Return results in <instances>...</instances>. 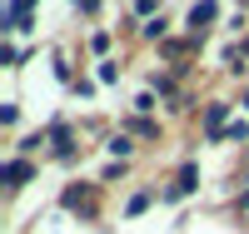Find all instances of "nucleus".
Wrapping results in <instances>:
<instances>
[{
	"label": "nucleus",
	"instance_id": "5",
	"mask_svg": "<svg viewBox=\"0 0 249 234\" xmlns=\"http://www.w3.org/2000/svg\"><path fill=\"white\" fill-rule=\"evenodd\" d=\"M60 204H65V209H85V215H90V184H70L65 195H60Z\"/></svg>",
	"mask_w": 249,
	"mask_h": 234
},
{
	"label": "nucleus",
	"instance_id": "9",
	"mask_svg": "<svg viewBox=\"0 0 249 234\" xmlns=\"http://www.w3.org/2000/svg\"><path fill=\"white\" fill-rule=\"evenodd\" d=\"M224 135H230V140H239V144H244V140H249V125H244V120H234L230 130H224Z\"/></svg>",
	"mask_w": 249,
	"mask_h": 234
},
{
	"label": "nucleus",
	"instance_id": "1",
	"mask_svg": "<svg viewBox=\"0 0 249 234\" xmlns=\"http://www.w3.org/2000/svg\"><path fill=\"white\" fill-rule=\"evenodd\" d=\"M214 15H219V5H214V0H199V5L190 10V30H195V45L204 40V25H210Z\"/></svg>",
	"mask_w": 249,
	"mask_h": 234
},
{
	"label": "nucleus",
	"instance_id": "10",
	"mask_svg": "<svg viewBox=\"0 0 249 234\" xmlns=\"http://www.w3.org/2000/svg\"><path fill=\"white\" fill-rule=\"evenodd\" d=\"M115 80H120V70H115L110 60H105V65H100V85H115Z\"/></svg>",
	"mask_w": 249,
	"mask_h": 234
},
{
	"label": "nucleus",
	"instance_id": "8",
	"mask_svg": "<svg viewBox=\"0 0 249 234\" xmlns=\"http://www.w3.org/2000/svg\"><path fill=\"white\" fill-rule=\"evenodd\" d=\"M144 35H150V40H164V15H155L150 25H144Z\"/></svg>",
	"mask_w": 249,
	"mask_h": 234
},
{
	"label": "nucleus",
	"instance_id": "6",
	"mask_svg": "<svg viewBox=\"0 0 249 234\" xmlns=\"http://www.w3.org/2000/svg\"><path fill=\"white\" fill-rule=\"evenodd\" d=\"M105 150H110V155H115V160L124 164V160L135 155V140H130V135H110V144H105Z\"/></svg>",
	"mask_w": 249,
	"mask_h": 234
},
{
	"label": "nucleus",
	"instance_id": "11",
	"mask_svg": "<svg viewBox=\"0 0 249 234\" xmlns=\"http://www.w3.org/2000/svg\"><path fill=\"white\" fill-rule=\"evenodd\" d=\"M244 105H249V100H244Z\"/></svg>",
	"mask_w": 249,
	"mask_h": 234
},
{
	"label": "nucleus",
	"instance_id": "4",
	"mask_svg": "<svg viewBox=\"0 0 249 234\" xmlns=\"http://www.w3.org/2000/svg\"><path fill=\"white\" fill-rule=\"evenodd\" d=\"M224 120H230V105H224V100H214L210 110H204V125H210V140H219L224 130H230V125H224Z\"/></svg>",
	"mask_w": 249,
	"mask_h": 234
},
{
	"label": "nucleus",
	"instance_id": "2",
	"mask_svg": "<svg viewBox=\"0 0 249 234\" xmlns=\"http://www.w3.org/2000/svg\"><path fill=\"white\" fill-rule=\"evenodd\" d=\"M195 184H199V175H195V164H184L179 175H175V184L164 189V199H184V195H195Z\"/></svg>",
	"mask_w": 249,
	"mask_h": 234
},
{
	"label": "nucleus",
	"instance_id": "3",
	"mask_svg": "<svg viewBox=\"0 0 249 234\" xmlns=\"http://www.w3.org/2000/svg\"><path fill=\"white\" fill-rule=\"evenodd\" d=\"M30 175H35V164H30L25 155H15V160L5 164V184H10V189H20V184H30Z\"/></svg>",
	"mask_w": 249,
	"mask_h": 234
},
{
	"label": "nucleus",
	"instance_id": "7",
	"mask_svg": "<svg viewBox=\"0 0 249 234\" xmlns=\"http://www.w3.org/2000/svg\"><path fill=\"white\" fill-rule=\"evenodd\" d=\"M124 209H130V215H140V209H150V189H140V195H130V204H124Z\"/></svg>",
	"mask_w": 249,
	"mask_h": 234
}]
</instances>
